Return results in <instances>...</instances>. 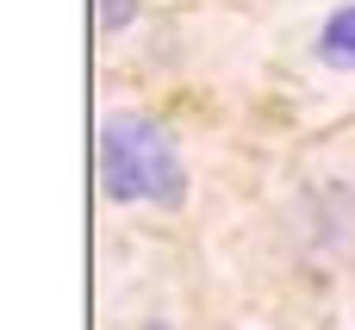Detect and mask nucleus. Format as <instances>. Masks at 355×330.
<instances>
[{"mask_svg":"<svg viewBox=\"0 0 355 330\" xmlns=\"http://www.w3.org/2000/svg\"><path fill=\"white\" fill-rule=\"evenodd\" d=\"M100 193L119 206H181L187 168L175 137L144 112H106L100 119Z\"/></svg>","mask_w":355,"mask_h":330,"instance_id":"obj_1","label":"nucleus"},{"mask_svg":"<svg viewBox=\"0 0 355 330\" xmlns=\"http://www.w3.org/2000/svg\"><path fill=\"white\" fill-rule=\"evenodd\" d=\"M318 62L355 69V6H343V12L324 19V31H318Z\"/></svg>","mask_w":355,"mask_h":330,"instance_id":"obj_2","label":"nucleus"},{"mask_svg":"<svg viewBox=\"0 0 355 330\" xmlns=\"http://www.w3.org/2000/svg\"><path fill=\"white\" fill-rule=\"evenodd\" d=\"M144 330H168V324H144Z\"/></svg>","mask_w":355,"mask_h":330,"instance_id":"obj_4","label":"nucleus"},{"mask_svg":"<svg viewBox=\"0 0 355 330\" xmlns=\"http://www.w3.org/2000/svg\"><path fill=\"white\" fill-rule=\"evenodd\" d=\"M100 6V31H125L137 19V0H94Z\"/></svg>","mask_w":355,"mask_h":330,"instance_id":"obj_3","label":"nucleus"}]
</instances>
